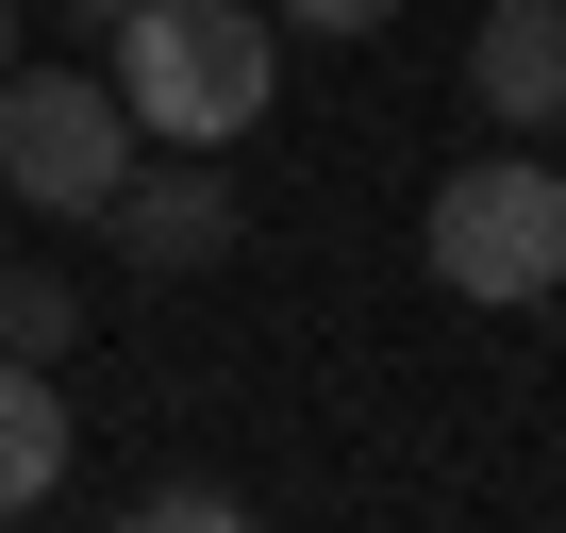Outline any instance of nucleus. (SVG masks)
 Wrapping results in <instances>:
<instances>
[{
  "mask_svg": "<svg viewBox=\"0 0 566 533\" xmlns=\"http://www.w3.org/2000/svg\"><path fill=\"white\" fill-rule=\"evenodd\" d=\"M283 84V18L266 0H134L117 18V101L150 150H233Z\"/></svg>",
  "mask_w": 566,
  "mask_h": 533,
  "instance_id": "obj_1",
  "label": "nucleus"
},
{
  "mask_svg": "<svg viewBox=\"0 0 566 533\" xmlns=\"http://www.w3.org/2000/svg\"><path fill=\"white\" fill-rule=\"evenodd\" d=\"M417 250H433L450 301H549V284H566V167H549V150H467V167L433 184Z\"/></svg>",
  "mask_w": 566,
  "mask_h": 533,
  "instance_id": "obj_2",
  "label": "nucleus"
},
{
  "mask_svg": "<svg viewBox=\"0 0 566 533\" xmlns=\"http://www.w3.org/2000/svg\"><path fill=\"white\" fill-rule=\"evenodd\" d=\"M134 101L117 67H0V200L18 217H101L134 184Z\"/></svg>",
  "mask_w": 566,
  "mask_h": 533,
  "instance_id": "obj_3",
  "label": "nucleus"
},
{
  "mask_svg": "<svg viewBox=\"0 0 566 533\" xmlns=\"http://www.w3.org/2000/svg\"><path fill=\"white\" fill-rule=\"evenodd\" d=\"M101 233H117L134 284H200V266H233V167H217V150H150V167L101 200Z\"/></svg>",
  "mask_w": 566,
  "mask_h": 533,
  "instance_id": "obj_4",
  "label": "nucleus"
},
{
  "mask_svg": "<svg viewBox=\"0 0 566 533\" xmlns=\"http://www.w3.org/2000/svg\"><path fill=\"white\" fill-rule=\"evenodd\" d=\"M467 101H483L500 134H566V0H483Z\"/></svg>",
  "mask_w": 566,
  "mask_h": 533,
  "instance_id": "obj_5",
  "label": "nucleus"
},
{
  "mask_svg": "<svg viewBox=\"0 0 566 533\" xmlns=\"http://www.w3.org/2000/svg\"><path fill=\"white\" fill-rule=\"evenodd\" d=\"M51 483H67V400H51V367L0 351V516H34Z\"/></svg>",
  "mask_w": 566,
  "mask_h": 533,
  "instance_id": "obj_6",
  "label": "nucleus"
},
{
  "mask_svg": "<svg viewBox=\"0 0 566 533\" xmlns=\"http://www.w3.org/2000/svg\"><path fill=\"white\" fill-rule=\"evenodd\" d=\"M67 334H84V301H67V284H34V266H0V351H18V367H51Z\"/></svg>",
  "mask_w": 566,
  "mask_h": 533,
  "instance_id": "obj_7",
  "label": "nucleus"
},
{
  "mask_svg": "<svg viewBox=\"0 0 566 533\" xmlns=\"http://www.w3.org/2000/svg\"><path fill=\"white\" fill-rule=\"evenodd\" d=\"M250 500L233 483H200V467H167V483H134V533H233Z\"/></svg>",
  "mask_w": 566,
  "mask_h": 533,
  "instance_id": "obj_8",
  "label": "nucleus"
},
{
  "mask_svg": "<svg viewBox=\"0 0 566 533\" xmlns=\"http://www.w3.org/2000/svg\"><path fill=\"white\" fill-rule=\"evenodd\" d=\"M266 18H283V34H334V51H350V34H384V18H400V0H266Z\"/></svg>",
  "mask_w": 566,
  "mask_h": 533,
  "instance_id": "obj_9",
  "label": "nucleus"
},
{
  "mask_svg": "<svg viewBox=\"0 0 566 533\" xmlns=\"http://www.w3.org/2000/svg\"><path fill=\"white\" fill-rule=\"evenodd\" d=\"M0 67H18V0H0Z\"/></svg>",
  "mask_w": 566,
  "mask_h": 533,
  "instance_id": "obj_10",
  "label": "nucleus"
},
{
  "mask_svg": "<svg viewBox=\"0 0 566 533\" xmlns=\"http://www.w3.org/2000/svg\"><path fill=\"white\" fill-rule=\"evenodd\" d=\"M84 18H101V34H117V18H134V0H84Z\"/></svg>",
  "mask_w": 566,
  "mask_h": 533,
  "instance_id": "obj_11",
  "label": "nucleus"
},
{
  "mask_svg": "<svg viewBox=\"0 0 566 533\" xmlns=\"http://www.w3.org/2000/svg\"><path fill=\"white\" fill-rule=\"evenodd\" d=\"M549 351H566V284H549Z\"/></svg>",
  "mask_w": 566,
  "mask_h": 533,
  "instance_id": "obj_12",
  "label": "nucleus"
}]
</instances>
